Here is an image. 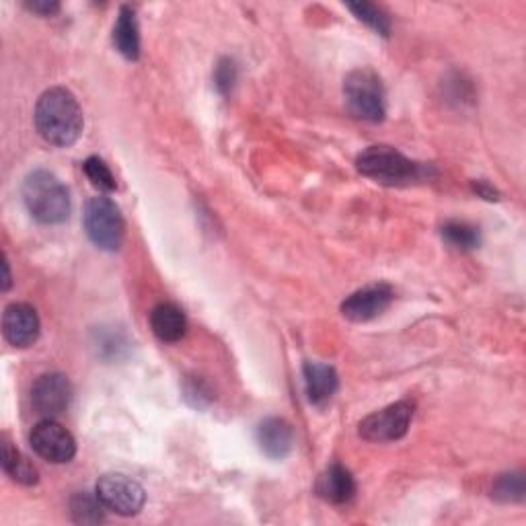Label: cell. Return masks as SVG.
Listing matches in <instances>:
<instances>
[{
  "label": "cell",
  "instance_id": "obj_1",
  "mask_svg": "<svg viewBox=\"0 0 526 526\" xmlns=\"http://www.w3.org/2000/svg\"><path fill=\"white\" fill-rule=\"evenodd\" d=\"M33 120L40 136L58 148L72 146L85 128L83 109L77 97L64 87H52L42 93L35 103Z\"/></svg>",
  "mask_w": 526,
  "mask_h": 526
},
{
  "label": "cell",
  "instance_id": "obj_2",
  "mask_svg": "<svg viewBox=\"0 0 526 526\" xmlns=\"http://www.w3.org/2000/svg\"><path fill=\"white\" fill-rule=\"evenodd\" d=\"M23 204L40 224H62L70 216L68 187L46 169L31 171L23 181Z\"/></svg>",
  "mask_w": 526,
  "mask_h": 526
},
{
  "label": "cell",
  "instance_id": "obj_3",
  "mask_svg": "<svg viewBox=\"0 0 526 526\" xmlns=\"http://www.w3.org/2000/svg\"><path fill=\"white\" fill-rule=\"evenodd\" d=\"M358 171L383 185H407L424 177V167L413 163L397 148L387 144L368 146L356 159Z\"/></svg>",
  "mask_w": 526,
  "mask_h": 526
},
{
  "label": "cell",
  "instance_id": "obj_4",
  "mask_svg": "<svg viewBox=\"0 0 526 526\" xmlns=\"http://www.w3.org/2000/svg\"><path fill=\"white\" fill-rule=\"evenodd\" d=\"M344 97L356 118L372 124L385 120V85L372 68H356L348 74L344 79Z\"/></svg>",
  "mask_w": 526,
  "mask_h": 526
},
{
  "label": "cell",
  "instance_id": "obj_5",
  "mask_svg": "<svg viewBox=\"0 0 526 526\" xmlns=\"http://www.w3.org/2000/svg\"><path fill=\"white\" fill-rule=\"evenodd\" d=\"M85 231L91 243L103 251H118L124 243L126 222L114 200L105 196L91 198L83 214Z\"/></svg>",
  "mask_w": 526,
  "mask_h": 526
},
{
  "label": "cell",
  "instance_id": "obj_6",
  "mask_svg": "<svg viewBox=\"0 0 526 526\" xmlns=\"http://www.w3.org/2000/svg\"><path fill=\"white\" fill-rule=\"evenodd\" d=\"M416 403L413 401H397L387 405L381 411L370 413L358 426V434L368 442H395L401 440L413 420Z\"/></svg>",
  "mask_w": 526,
  "mask_h": 526
},
{
  "label": "cell",
  "instance_id": "obj_7",
  "mask_svg": "<svg viewBox=\"0 0 526 526\" xmlns=\"http://www.w3.org/2000/svg\"><path fill=\"white\" fill-rule=\"evenodd\" d=\"M95 494L105 506V510L120 516L138 514L146 502L144 487L132 477L122 473L103 475L95 485Z\"/></svg>",
  "mask_w": 526,
  "mask_h": 526
},
{
  "label": "cell",
  "instance_id": "obj_8",
  "mask_svg": "<svg viewBox=\"0 0 526 526\" xmlns=\"http://www.w3.org/2000/svg\"><path fill=\"white\" fill-rule=\"evenodd\" d=\"M29 444L37 457L54 465L70 463L77 455V440L56 420L37 422L29 434Z\"/></svg>",
  "mask_w": 526,
  "mask_h": 526
},
{
  "label": "cell",
  "instance_id": "obj_9",
  "mask_svg": "<svg viewBox=\"0 0 526 526\" xmlns=\"http://www.w3.org/2000/svg\"><path fill=\"white\" fill-rule=\"evenodd\" d=\"M72 383L66 374L48 372L42 374L31 387V405L37 416L46 420H56L68 411L72 403Z\"/></svg>",
  "mask_w": 526,
  "mask_h": 526
},
{
  "label": "cell",
  "instance_id": "obj_10",
  "mask_svg": "<svg viewBox=\"0 0 526 526\" xmlns=\"http://www.w3.org/2000/svg\"><path fill=\"white\" fill-rule=\"evenodd\" d=\"M395 292L389 284H372L356 290L342 303V315L354 323H368L381 317L393 303Z\"/></svg>",
  "mask_w": 526,
  "mask_h": 526
},
{
  "label": "cell",
  "instance_id": "obj_11",
  "mask_svg": "<svg viewBox=\"0 0 526 526\" xmlns=\"http://www.w3.org/2000/svg\"><path fill=\"white\" fill-rule=\"evenodd\" d=\"M40 317H37V311L27 305V303H13L5 309L3 315V333L5 340L13 348H31L37 337H40Z\"/></svg>",
  "mask_w": 526,
  "mask_h": 526
},
{
  "label": "cell",
  "instance_id": "obj_12",
  "mask_svg": "<svg viewBox=\"0 0 526 526\" xmlns=\"http://www.w3.org/2000/svg\"><path fill=\"white\" fill-rule=\"evenodd\" d=\"M257 446L263 455L272 461H282L290 455L294 444L292 426L282 418H266L255 432Z\"/></svg>",
  "mask_w": 526,
  "mask_h": 526
},
{
  "label": "cell",
  "instance_id": "obj_13",
  "mask_svg": "<svg viewBox=\"0 0 526 526\" xmlns=\"http://www.w3.org/2000/svg\"><path fill=\"white\" fill-rule=\"evenodd\" d=\"M315 490L329 504H348L356 496V481L344 465L333 463L319 475Z\"/></svg>",
  "mask_w": 526,
  "mask_h": 526
},
{
  "label": "cell",
  "instance_id": "obj_14",
  "mask_svg": "<svg viewBox=\"0 0 526 526\" xmlns=\"http://www.w3.org/2000/svg\"><path fill=\"white\" fill-rule=\"evenodd\" d=\"M303 377L307 397L317 407L329 403L331 397L337 393V387H340V377H337L335 368L323 362H307L303 366Z\"/></svg>",
  "mask_w": 526,
  "mask_h": 526
},
{
  "label": "cell",
  "instance_id": "obj_15",
  "mask_svg": "<svg viewBox=\"0 0 526 526\" xmlns=\"http://www.w3.org/2000/svg\"><path fill=\"white\" fill-rule=\"evenodd\" d=\"M150 327L163 344H177L183 340L187 331L185 313L173 303H159L150 311Z\"/></svg>",
  "mask_w": 526,
  "mask_h": 526
},
{
  "label": "cell",
  "instance_id": "obj_16",
  "mask_svg": "<svg viewBox=\"0 0 526 526\" xmlns=\"http://www.w3.org/2000/svg\"><path fill=\"white\" fill-rule=\"evenodd\" d=\"M111 42H114L116 50L130 62H136L140 58V29L136 21V13L132 7L124 5L118 13V21L114 25V33H111Z\"/></svg>",
  "mask_w": 526,
  "mask_h": 526
},
{
  "label": "cell",
  "instance_id": "obj_17",
  "mask_svg": "<svg viewBox=\"0 0 526 526\" xmlns=\"http://www.w3.org/2000/svg\"><path fill=\"white\" fill-rule=\"evenodd\" d=\"M3 469L13 481L21 485H35L37 479H40L37 477V469L19 453L11 442L3 444Z\"/></svg>",
  "mask_w": 526,
  "mask_h": 526
},
{
  "label": "cell",
  "instance_id": "obj_18",
  "mask_svg": "<svg viewBox=\"0 0 526 526\" xmlns=\"http://www.w3.org/2000/svg\"><path fill=\"white\" fill-rule=\"evenodd\" d=\"M70 516L77 524H99L105 520V506L97 494L79 492L70 498Z\"/></svg>",
  "mask_w": 526,
  "mask_h": 526
},
{
  "label": "cell",
  "instance_id": "obj_19",
  "mask_svg": "<svg viewBox=\"0 0 526 526\" xmlns=\"http://www.w3.org/2000/svg\"><path fill=\"white\" fill-rule=\"evenodd\" d=\"M442 239L455 249L461 251H471L477 249L481 243L479 231L467 222H459V220H450L442 227Z\"/></svg>",
  "mask_w": 526,
  "mask_h": 526
},
{
  "label": "cell",
  "instance_id": "obj_20",
  "mask_svg": "<svg viewBox=\"0 0 526 526\" xmlns=\"http://www.w3.org/2000/svg\"><path fill=\"white\" fill-rule=\"evenodd\" d=\"M348 9L362 23H366L370 29H374L383 37H389V33H391V19L387 17V13L383 9H379L377 5H372V3H348Z\"/></svg>",
  "mask_w": 526,
  "mask_h": 526
},
{
  "label": "cell",
  "instance_id": "obj_21",
  "mask_svg": "<svg viewBox=\"0 0 526 526\" xmlns=\"http://www.w3.org/2000/svg\"><path fill=\"white\" fill-rule=\"evenodd\" d=\"M526 494L522 473H504L494 483V498L500 502H522Z\"/></svg>",
  "mask_w": 526,
  "mask_h": 526
},
{
  "label": "cell",
  "instance_id": "obj_22",
  "mask_svg": "<svg viewBox=\"0 0 526 526\" xmlns=\"http://www.w3.org/2000/svg\"><path fill=\"white\" fill-rule=\"evenodd\" d=\"M83 171L91 179V183L95 187H99V190H103V192H114L116 187H118L114 173H111V169L99 157H89L83 163Z\"/></svg>",
  "mask_w": 526,
  "mask_h": 526
},
{
  "label": "cell",
  "instance_id": "obj_23",
  "mask_svg": "<svg viewBox=\"0 0 526 526\" xmlns=\"http://www.w3.org/2000/svg\"><path fill=\"white\" fill-rule=\"evenodd\" d=\"M237 64L231 58H220L214 68V85L220 95H231L235 83H237Z\"/></svg>",
  "mask_w": 526,
  "mask_h": 526
},
{
  "label": "cell",
  "instance_id": "obj_24",
  "mask_svg": "<svg viewBox=\"0 0 526 526\" xmlns=\"http://www.w3.org/2000/svg\"><path fill=\"white\" fill-rule=\"evenodd\" d=\"M31 13L35 15H42V17H54L56 13H60V5L56 0H33V3L25 5Z\"/></svg>",
  "mask_w": 526,
  "mask_h": 526
},
{
  "label": "cell",
  "instance_id": "obj_25",
  "mask_svg": "<svg viewBox=\"0 0 526 526\" xmlns=\"http://www.w3.org/2000/svg\"><path fill=\"white\" fill-rule=\"evenodd\" d=\"M473 190L477 196L485 198V200H500V194L494 190L492 185H487L485 181H475L473 183Z\"/></svg>",
  "mask_w": 526,
  "mask_h": 526
},
{
  "label": "cell",
  "instance_id": "obj_26",
  "mask_svg": "<svg viewBox=\"0 0 526 526\" xmlns=\"http://www.w3.org/2000/svg\"><path fill=\"white\" fill-rule=\"evenodd\" d=\"M11 288V270H9V261L7 255H3V292Z\"/></svg>",
  "mask_w": 526,
  "mask_h": 526
}]
</instances>
